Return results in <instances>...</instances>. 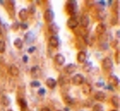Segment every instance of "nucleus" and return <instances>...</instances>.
Returning <instances> with one entry per match:
<instances>
[{"label": "nucleus", "mask_w": 120, "mask_h": 111, "mask_svg": "<svg viewBox=\"0 0 120 111\" xmlns=\"http://www.w3.org/2000/svg\"><path fill=\"white\" fill-rule=\"evenodd\" d=\"M54 16V13L51 10L47 9L44 12V19L46 22L48 23H50L53 21Z\"/></svg>", "instance_id": "obj_5"}, {"label": "nucleus", "mask_w": 120, "mask_h": 111, "mask_svg": "<svg viewBox=\"0 0 120 111\" xmlns=\"http://www.w3.org/2000/svg\"><path fill=\"white\" fill-rule=\"evenodd\" d=\"M67 25L71 29H75L79 25V22L75 17H71L67 21Z\"/></svg>", "instance_id": "obj_6"}, {"label": "nucleus", "mask_w": 120, "mask_h": 111, "mask_svg": "<svg viewBox=\"0 0 120 111\" xmlns=\"http://www.w3.org/2000/svg\"><path fill=\"white\" fill-rule=\"evenodd\" d=\"M57 82L56 80L52 77H49L46 80V84L48 88L51 89H53L56 85Z\"/></svg>", "instance_id": "obj_15"}, {"label": "nucleus", "mask_w": 120, "mask_h": 111, "mask_svg": "<svg viewBox=\"0 0 120 111\" xmlns=\"http://www.w3.org/2000/svg\"><path fill=\"white\" fill-rule=\"evenodd\" d=\"M108 83L112 86H116L119 83V80L117 76L115 75H111L108 77Z\"/></svg>", "instance_id": "obj_8"}, {"label": "nucleus", "mask_w": 120, "mask_h": 111, "mask_svg": "<svg viewBox=\"0 0 120 111\" xmlns=\"http://www.w3.org/2000/svg\"><path fill=\"white\" fill-rule=\"evenodd\" d=\"M22 29H26L28 27L27 25H26V24L22 23L20 25Z\"/></svg>", "instance_id": "obj_41"}, {"label": "nucleus", "mask_w": 120, "mask_h": 111, "mask_svg": "<svg viewBox=\"0 0 120 111\" xmlns=\"http://www.w3.org/2000/svg\"><path fill=\"white\" fill-rule=\"evenodd\" d=\"M46 93V90L44 88H41L38 90V93L40 96H43Z\"/></svg>", "instance_id": "obj_38"}, {"label": "nucleus", "mask_w": 120, "mask_h": 111, "mask_svg": "<svg viewBox=\"0 0 120 111\" xmlns=\"http://www.w3.org/2000/svg\"><path fill=\"white\" fill-rule=\"evenodd\" d=\"M41 70L39 67L38 66L33 67L31 69V73L33 77L36 78L39 76Z\"/></svg>", "instance_id": "obj_23"}, {"label": "nucleus", "mask_w": 120, "mask_h": 111, "mask_svg": "<svg viewBox=\"0 0 120 111\" xmlns=\"http://www.w3.org/2000/svg\"><path fill=\"white\" fill-rule=\"evenodd\" d=\"M93 111H104V107L101 104L97 103L93 107Z\"/></svg>", "instance_id": "obj_28"}, {"label": "nucleus", "mask_w": 120, "mask_h": 111, "mask_svg": "<svg viewBox=\"0 0 120 111\" xmlns=\"http://www.w3.org/2000/svg\"><path fill=\"white\" fill-rule=\"evenodd\" d=\"M10 72L12 76H17L19 73V69L15 65H12L10 68Z\"/></svg>", "instance_id": "obj_24"}, {"label": "nucleus", "mask_w": 120, "mask_h": 111, "mask_svg": "<svg viewBox=\"0 0 120 111\" xmlns=\"http://www.w3.org/2000/svg\"><path fill=\"white\" fill-rule=\"evenodd\" d=\"M6 44L4 41H0V53H3L5 50Z\"/></svg>", "instance_id": "obj_34"}, {"label": "nucleus", "mask_w": 120, "mask_h": 111, "mask_svg": "<svg viewBox=\"0 0 120 111\" xmlns=\"http://www.w3.org/2000/svg\"><path fill=\"white\" fill-rule=\"evenodd\" d=\"M77 3L75 0H67L65 5V10L68 15L71 17H75L77 10Z\"/></svg>", "instance_id": "obj_1"}, {"label": "nucleus", "mask_w": 120, "mask_h": 111, "mask_svg": "<svg viewBox=\"0 0 120 111\" xmlns=\"http://www.w3.org/2000/svg\"><path fill=\"white\" fill-rule=\"evenodd\" d=\"M81 27L83 28H86L89 26L90 20L89 16L86 14H83L81 17L80 19Z\"/></svg>", "instance_id": "obj_9"}, {"label": "nucleus", "mask_w": 120, "mask_h": 111, "mask_svg": "<svg viewBox=\"0 0 120 111\" xmlns=\"http://www.w3.org/2000/svg\"><path fill=\"white\" fill-rule=\"evenodd\" d=\"M106 30V25L102 23L98 24L96 27V32L99 35L105 33Z\"/></svg>", "instance_id": "obj_12"}, {"label": "nucleus", "mask_w": 120, "mask_h": 111, "mask_svg": "<svg viewBox=\"0 0 120 111\" xmlns=\"http://www.w3.org/2000/svg\"><path fill=\"white\" fill-rule=\"evenodd\" d=\"M41 111H51L50 109L47 107H45L42 109Z\"/></svg>", "instance_id": "obj_45"}, {"label": "nucleus", "mask_w": 120, "mask_h": 111, "mask_svg": "<svg viewBox=\"0 0 120 111\" xmlns=\"http://www.w3.org/2000/svg\"><path fill=\"white\" fill-rule=\"evenodd\" d=\"M59 27L56 23H53L49 26L48 30L50 33L52 34H56L59 31Z\"/></svg>", "instance_id": "obj_10"}, {"label": "nucleus", "mask_w": 120, "mask_h": 111, "mask_svg": "<svg viewBox=\"0 0 120 111\" xmlns=\"http://www.w3.org/2000/svg\"><path fill=\"white\" fill-rule=\"evenodd\" d=\"M111 102L113 107L118 108L120 106V98L117 96H114L111 100Z\"/></svg>", "instance_id": "obj_22"}, {"label": "nucleus", "mask_w": 120, "mask_h": 111, "mask_svg": "<svg viewBox=\"0 0 120 111\" xmlns=\"http://www.w3.org/2000/svg\"><path fill=\"white\" fill-rule=\"evenodd\" d=\"M36 49V47H34V46L30 47L28 50V52L29 54H31V53H33V52Z\"/></svg>", "instance_id": "obj_39"}, {"label": "nucleus", "mask_w": 120, "mask_h": 111, "mask_svg": "<svg viewBox=\"0 0 120 111\" xmlns=\"http://www.w3.org/2000/svg\"><path fill=\"white\" fill-rule=\"evenodd\" d=\"M77 69V66L74 63H69L66 65L63 68L66 74L70 75L75 73Z\"/></svg>", "instance_id": "obj_3"}, {"label": "nucleus", "mask_w": 120, "mask_h": 111, "mask_svg": "<svg viewBox=\"0 0 120 111\" xmlns=\"http://www.w3.org/2000/svg\"><path fill=\"white\" fill-rule=\"evenodd\" d=\"M98 4L101 6H104L106 4V3H105V2L104 0H100V1H99L98 2Z\"/></svg>", "instance_id": "obj_44"}, {"label": "nucleus", "mask_w": 120, "mask_h": 111, "mask_svg": "<svg viewBox=\"0 0 120 111\" xmlns=\"http://www.w3.org/2000/svg\"><path fill=\"white\" fill-rule=\"evenodd\" d=\"M86 56V53L83 51H81L77 55V60L80 63H83L85 61Z\"/></svg>", "instance_id": "obj_20"}, {"label": "nucleus", "mask_w": 120, "mask_h": 111, "mask_svg": "<svg viewBox=\"0 0 120 111\" xmlns=\"http://www.w3.org/2000/svg\"><path fill=\"white\" fill-rule=\"evenodd\" d=\"M106 97L105 93L102 91H98L94 95V99L99 102H103L105 100Z\"/></svg>", "instance_id": "obj_14"}, {"label": "nucleus", "mask_w": 120, "mask_h": 111, "mask_svg": "<svg viewBox=\"0 0 120 111\" xmlns=\"http://www.w3.org/2000/svg\"><path fill=\"white\" fill-rule=\"evenodd\" d=\"M118 14V11H112V15L110 20V23L113 26H115L117 24L119 20Z\"/></svg>", "instance_id": "obj_13"}, {"label": "nucleus", "mask_w": 120, "mask_h": 111, "mask_svg": "<svg viewBox=\"0 0 120 111\" xmlns=\"http://www.w3.org/2000/svg\"><path fill=\"white\" fill-rule=\"evenodd\" d=\"M8 111H13V110H8Z\"/></svg>", "instance_id": "obj_51"}, {"label": "nucleus", "mask_w": 120, "mask_h": 111, "mask_svg": "<svg viewBox=\"0 0 120 111\" xmlns=\"http://www.w3.org/2000/svg\"><path fill=\"white\" fill-rule=\"evenodd\" d=\"M19 18L22 21H25L27 20L29 16V12L25 8H23L21 10V11L19 12Z\"/></svg>", "instance_id": "obj_18"}, {"label": "nucleus", "mask_w": 120, "mask_h": 111, "mask_svg": "<svg viewBox=\"0 0 120 111\" xmlns=\"http://www.w3.org/2000/svg\"><path fill=\"white\" fill-rule=\"evenodd\" d=\"M2 102L4 106H8L10 103V101L7 97H3L2 99Z\"/></svg>", "instance_id": "obj_33"}, {"label": "nucleus", "mask_w": 120, "mask_h": 111, "mask_svg": "<svg viewBox=\"0 0 120 111\" xmlns=\"http://www.w3.org/2000/svg\"><path fill=\"white\" fill-rule=\"evenodd\" d=\"M56 111H62L61 110H56Z\"/></svg>", "instance_id": "obj_52"}, {"label": "nucleus", "mask_w": 120, "mask_h": 111, "mask_svg": "<svg viewBox=\"0 0 120 111\" xmlns=\"http://www.w3.org/2000/svg\"><path fill=\"white\" fill-rule=\"evenodd\" d=\"M34 39V34L30 32H29L26 33L25 36V41L28 44H30L33 43Z\"/></svg>", "instance_id": "obj_19"}, {"label": "nucleus", "mask_w": 120, "mask_h": 111, "mask_svg": "<svg viewBox=\"0 0 120 111\" xmlns=\"http://www.w3.org/2000/svg\"><path fill=\"white\" fill-rule=\"evenodd\" d=\"M22 60L25 63H27L28 60V57L26 55H24L23 57V58H22Z\"/></svg>", "instance_id": "obj_43"}, {"label": "nucleus", "mask_w": 120, "mask_h": 111, "mask_svg": "<svg viewBox=\"0 0 120 111\" xmlns=\"http://www.w3.org/2000/svg\"><path fill=\"white\" fill-rule=\"evenodd\" d=\"M93 67V63L91 62L86 61L83 65L82 69L85 72H89Z\"/></svg>", "instance_id": "obj_25"}, {"label": "nucleus", "mask_w": 120, "mask_h": 111, "mask_svg": "<svg viewBox=\"0 0 120 111\" xmlns=\"http://www.w3.org/2000/svg\"><path fill=\"white\" fill-rule=\"evenodd\" d=\"M102 66L105 70H110L113 67V63L110 58L106 57L102 60Z\"/></svg>", "instance_id": "obj_4"}, {"label": "nucleus", "mask_w": 120, "mask_h": 111, "mask_svg": "<svg viewBox=\"0 0 120 111\" xmlns=\"http://www.w3.org/2000/svg\"><path fill=\"white\" fill-rule=\"evenodd\" d=\"M2 33V31H1V28H0V35Z\"/></svg>", "instance_id": "obj_49"}, {"label": "nucleus", "mask_w": 120, "mask_h": 111, "mask_svg": "<svg viewBox=\"0 0 120 111\" xmlns=\"http://www.w3.org/2000/svg\"><path fill=\"white\" fill-rule=\"evenodd\" d=\"M112 0H109L108 1V4L109 5H111V4H112Z\"/></svg>", "instance_id": "obj_48"}, {"label": "nucleus", "mask_w": 120, "mask_h": 111, "mask_svg": "<svg viewBox=\"0 0 120 111\" xmlns=\"http://www.w3.org/2000/svg\"><path fill=\"white\" fill-rule=\"evenodd\" d=\"M71 81L73 85L79 86L84 83L85 81V77L82 74L78 73L76 74L72 77Z\"/></svg>", "instance_id": "obj_2"}, {"label": "nucleus", "mask_w": 120, "mask_h": 111, "mask_svg": "<svg viewBox=\"0 0 120 111\" xmlns=\"http://www.w3.org/2000/svg\"><path fill=\"white\" fill-rule=\"evenodd\" d=\"M14 45L16 48L21 49L22 47V42L20 38H17L14 41Z\"/></svg>", "instance_id": "obj_26"}, {"label": "nucleus", "mask_w": 120, "mask_h": 111, "mask_svg": "<svg viewBox=\"0 0 120 111\" xmlns=\"http://www.w3.org/2000/svg\"><path fill=\"white\" fill-rule=\"evenodd\" d=\"M119 1L118 0H115L112 3L111 10L112 11H118L119 8Z\"/></svg>", "instance_id": "obj_30"}, {"label": "nucleus", "mask_w": 120, "mask_h": 111, "mask_svg": "<svg viewBox=\"0 0 120 111\" xmlns=\"http://www.w3.org/2000/svg\"><path fill=\"white\" fill-rule=\"evenodd\" d=\"M116 36H117L118 37L120 38V31H118L116 32Z\"/></svg>", "instance_id": "obj_46"}, {"label": "nucleus", "mask_w": 120, "mask_h": 111, "mask_svg": "<svg viewBox=\"0 0 120 111\" xmlns=\"http://www.w3.org/2000/svg\"><path fill=\"white\" fill-rule=\"evenodd\" d=\"M49 43L51 46L53 47L56 48L59 46V41L58 38L54 36H52L50 37Z\"/></svg>", "instance_id": "obj_21"}, {"label": "nucleus", "mask_w": 120, "mask_h": 111, "mask_svg": "<svg viewBox=\"0 0 120 111\" xmlns=\"http://www.w3.org/2000/svg\"><path fill=\"white\" fill-rule=\"evenodd\" d=\"M36 11V8L34 4H31L29 6L28 8V12L30 13V14H34Z\"/></svg>", "instance_id": "obj_35"}, {"label": "nucleus", "mask_w": 120, "mask_h": 111, "mask_svg": "<svg viewBox=\"0 0 120 111\" xmlns=\"http://www.w3.org/2000/svg\"><path fill=\"white\" fill-rule=\"evenodd\" d=\"M55 61L58 65L60 66L65 62V58L61 54H58L55 56Z\"/></svg>", "instance_id": "obj_11"}, {"label": "nucleus", "mask_w": 120, "mask_h": 111, "mask_svg": "<svg viewBox=\"0 0 120 111\" xmlns=\"http://www.w3.org/2000/svg\"><path fill=\"white\" fill-rule=\"evenodd\" d=\"M119 43V41L117 39H115L111 41L110 43V46L112 48H115Z\"/></svg>", "instance_id": "obj_37"}, {"label": "nucleus", "mask_w": 120, "mask_h": 111, "mask_svg": "<svg viewBox=\"0 0 120 111\" xmlns=\"http://www.w3.org/2000/svg\"><path fill=\"white\" fill-rule=\"evenodd\" d=\"M64 111H70V109L68 108V107H65L64 109Z\"/></svg>", "instance_id": "obj_47"}, {"label": "nucleus", "mask_w": 120, "mask_h": 111, "mask_svg": "<svg viewBox=\"0 0 120 111\" xmlns=\"http://www.w3.org/2000/svg\"><path fill=\"white\" fill-rule=\"evenodd\" d=\"M104 85H105L104 83L102 82H98L96 84V85L98 88H101V87L104 86Z\"/></svg>", "instance_id": "obj_40"}, {"label": "nucleus", "mask_w": 120, "mask_h": 111, "mask_svg": "<svg viewBox=\"0 0 120 111\" xmlns=\"http://www.w3.org/2000/svg\"><path fill=\"white\" fill-rule=\"evenodd\" d=\"M63 100L64 104L68 106H71L74 103V101L73 99L68 95L65 94L63 96Z\"/></svg>", "instance_id": "obj_17"}, {"label": "nucleus", "mask_w": 120, "mask_h": 111, "mask_svg": "<svg viewBox=\"0 0 120 111\" xmlns=\"http://www.w3.org/2000/svg\"><path fill=\"white\" fill-rule=\"evenodd\" d=\"M104 89H108V90L110 91L113 90V88H112V86L110 85H109L108 86L105 87Z\"/></svg>", "instance_id": "obj_42"}, {"label": "nucleus", "mask_w": 120, "mask_h": 111, "mask_svg": "<svg viewBox=\"0 0 120 111\" xmlns=\"http://www.w3.org/2000/svg\"><path fill=\"white\" fill-rule=\"evenodd\" d=\"M18 103L19 106H20V107H21V108L25 109L27 107V102L24 99H22V98L19 99V100H18Z\"/></svg>", "instance_id": "obj_27"}, {"label": "nucleus", "mask_w": 120, "mask_h": 111, "mask_svg": "<svg viewBox=\"0 0 120 111\" xmlns=\"http://www.w3.org/2000/svg\"><path fill=\"white\" fill-rule=\"evenodd\" d=\"M30 86L33 88H38L41 86V83L37 81H34L31 82Z\"/></svg>", "instance_id": "obj_36"}, {"label": "nucleus", "mask_w": 120, "mask_h": 111, "mask_svg": "<svg viewBox=\"0 0 120 111\" xmlns=\"http://www.w3.org/2000/svg\"><path fill=\"white\" fill-rule=\"evenodd\" d=\"M111 111H117V110H111Z\"/></svg>", "instance_id": "obj_50"}, {"label": "nucleus", "mask_w": 120, "mask_h": 111, "mask_svg": "<svg viewBox=\"0 0 120 111\" xmlns=\"http://www.w3.org/2000/svg\"><path fill=\"white\" fill-rule=\"evenodd\" d=\"M115 61L117 64L120 63V51L119 50H116L115 54Z\"/></svg>", "instance_id": "obj_31"}, {"label": "nucleus", "mask_w": 120, "mask_h": 111, "mask_svg": "<svg viewBox=\"0 0 120 111\" xmlns=\"http://www.w3.org/2000/svg\"><path fill=\"white\" fill-rule=\"evenodd\" d=\"M107 35L105 34V33L99 35L98 39L100 42H105L107 41L108 39Z\"/></svg>", "instance_id": "obj_32"}, {"label": "nucleus", "mask_w": 120, "mask_h": 111, "mask_svg": "<svg viewBox=\"0 0 120 111\" xmlns=\"http://www.w3.org/2000/svg\"><path fill=\"white\" fill-rule=\"evenodd\" d=\"M94 103L92 99H88L85 100L84 102V106L86 107H90L93 106Z\"/></svg>", "instance_id": "obj_29"}, {"label": "nucleus", "mask_w": 120, "mask_h": 111, "mask_svg": "<svg viewBox=\"0 0 120 111\" xmlns=\"http://www.w3.org/2000/svg\"><path fill=\"white\" fill-rule=\"evenodd\" d=\"M58 83L60 86L63 88L69 84L70 80L66 76L60 75L58 78Z\"/></svg>", "instance_id": "obj_7"}, {"label": "nucleus", "mask_w": 120, "mask_h": 111, "mask_svg": "<svg viewBox=\"0 0 120 111\" xmlns=\"http://www.w3.org/2000/svg\"><path fill=\"white\" fill-rule=\"evenodd\" d=\"M92 87L90 84L85 83L82 87V92L84 94L88 96L90 94L92 91Z\"/></svg>", "instance_id": "obj_16"}]
</instances>
